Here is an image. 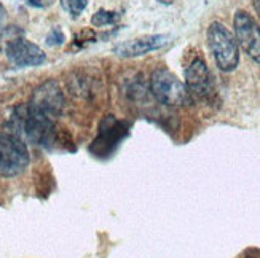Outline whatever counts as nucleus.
Instances as JSON below:
<instances>
[{"label":"nucleus","instance_id":"9","mask_svg":"<svg viewBox=\"0 0 260 258\" xmlns=\"http://www.w3.org/2000/svg\"><path fill=\"white\" fill-rule=\"evenodd\" d=\"M166 43H168L166 35H147V37L134 39V40L117 45L115 53L120 58H138V56L147 54L153 50L165 47Z\"/></svg>","mask_w":260,"mask_h":258},{"label":"nucleus","instance_id":"8","mask_svg":"<svg viewBox=\"0 0 260 258\" xmlns=\"http://www.w3.org/2000/svg\"><path fill=\"white\" fill-rule=\"evenodd\" d=\"M185 83L188 91L200 97H209L214 91L209 69L206 62L200 58H197L185 69Z\"/></svg>","mask_w":260,"mask_h":258},{"label":"nucleus","instance_id":"12","mask_svg":"<svg viewBox=\"0 0 260 258\" xmlns=\"http://www.w3.org/2000/svg\"><path fill=\"white\" fill-rule=\"evenodd\" d=\"M61 5L71 16L77 18L86 8L88 0H61Z\"/></svg>","mask_w":260,"mask_h":258},{"label":"nucleus","instance_id":"10","mask_svg":"<svg viewBox=\"0 0 260 258\" xmlns=\"http://www.w3.org/2000/svg\"><path fill=\"white\" fill-rule=\"evenodd\" d=\"M121 123H118L112 115H107L99 128V137L96 139V145H106V149L110 147V143H118L121 137Z\"/></svg>","mask_w":260,"mask_h":258},{"label":"nucleus","instance_id":"7","mask_svg":"<svg viewBox=\"0 0 260 258\" xmlns=\"http://www.w3.org/2000/svg\"><path fill=\"white\" fill-rule=\"evenodd\" d=\"M7 59L16 67H37L47 61V56L36 43L24 37H13L5 45Z\"/></svg>","mask_w":260,"mask_h":258},{"label":"nucleus","instance_id":"1","mask_svg":"<svg viewBox=\"0 0 260 258\" xmlns=\"http://www.w3.org/2000/svg\"><path fill=\"white\" fill-rule=\"evenodd\" d=\"M5 128L8 134L34 145L47 147L54 140V121L27 105L16 107L8 117Z\"/></svg>","mask_w":260,"mask_h":258},{"label":"nucleus","instance_id":"11","mask_svg":"<svg viewBox=\"0 0 260 258\" xmlns=\"http://www.w3.org/2000/svg\"><path fill=\"white\" fill-rule=\"evenodd\" d=\"M118 13H115V11H107V10H98L96 13L93 15L91 18V24L94 27H104V26H110L114 24V22L118 21Z\"/></svg>","mask_w":260,"mask_h":258},{"label":"nucleus","instance_id":"15","mask_svg":"<svg viewBox=\"0 0 260 258\" xmlns=\"http://www.w3.org/2000/svg\"><path fill=\"white\" fill-rule=\"evenodd\" d=\"M7 33H8V29H5L4 26L0 27V45H2V42L5 40V35H7Z\"/></svg>","mask_w":260,"mask_h":258},{"label":"nucleus","instance_id":"17","mask_svg":"<svg viewBox=\"0 0 260 258\" xmlns=\"http://www.w3.org/2000/svg\"><path fill=\"white\" fill-rule=\"evenodd\" d=\"M252 5H254V8H255V11H257L258 18H260V0H252Z\"/></svg>","mask_w":260,"mask_h":258},{"label":"nucleus","instance_id":"6","mask_svg":"<svg viewBox=\"0 0 260 258\" xmlns=\"http://www.w3.org/2000/svg\"><path fill=\"white\" fill-rule=\"evenodd\" d=\"M29 107L53 121L61 117L64 110V96L59 85L54 80H48L37 86L32 93Z\"/></svg>","mask_w":260,"mask_h":258},{"label":"nucleus","instance_id":"2","mask_svg":"<svg viewBox=\"0 0 260 258\" xmlns=\"http://www.w3.org/2000/svg\"><path fill=\"white\" fill-rule=\"evenodd\" d=\"M150 91L158 102L168 107H185L191 104V93L187 85L166 69H156L150 75Z\"/></svg>","mask_w":260,"mask_h":258},{"label":"nucleus","instance_id":"4","mask_svg":"<svg viewBox=\"0 0 260 258\" xmlns=\"http://www.w3.org/2000/svg\"><path fill=\"white\" fill-rule=\"evenodd\" d=\"M30 156L27 145L11 134H0V175L15 177L26 171Z\"/></svg>","mask_w":260,"mask_h":258},{"label":"nucleus","instance_id":"18","mask_svg":"<svg viewBox=\"0 0 260 258\" xmlns=\"http://www.w3.org/2000/svg\"><path fill=\"white\" fill-rule=\"evenodd\" d=\"M158 2H161V4H165V5H171L174 0H158Z\"/></svg>","mask_w":260,"mask_h":258},{"label":"nucleus","instance_id":"14","mask_svg":"<svg viewBox=\"0 0 260 258\" xmlns=\"http://www.w3.org/2000/svg\"><path fill=\"white\" fill-rule=\"evenodd\" d=\"M27 2L32 5V7H37V8H47L50 7L54 0H27Z\"/></svg>","mask_w":260,"mask_h":258},{"label":"nucleus","instance_id":"5","mask_svg":"<svg viewBox=\"0 0 260 258\" xmlns=\"http://www.w3.org/2000/svg\"><path fill=\"white\" fill-rule=\"evenodd\" d=\"M235 39L243 51L260 64V26L255 19L243 10H238L233 18Z\"/></svg>","mask_w":260,"mask_h":258},{"label":"nucleus","instance_id":"19","mask_svg":"<svg viewBox=\"0 0 260 258\" xmlns=\"http://www.w3.org/2000/svg\"><path fill=\"white\" fill-rule=\"evenodd\" d=\"M246 258H255V256H246Z\"/></svg>","mask_w":260,"mask_h":258},{"label":"nucleus","instance_id":"3","mask_svg":"<svg viewBox=\"0 0 260 258\" xmlns=\"http://www.w3.org/2000/svg\"><path fill=\"white\" fill-rule=\"evenodd\" d=\"M208 45L212 51L214 59L222 72H232L240 62L238 42L233 33L222 22H212L208 27Z\"/></svg>","mask_w":260,"mask_h":258},{"label":"nucleus","instance_id":"16","mask_svg":"<svg viewBox=\"0 0 260 258\" xmlns=\"http://www.w3.org/2000/svg\"><path fill=\"white\" fill-rule=\"evenodd\" d=\"M5 8H4V5H0V27H2V22H4V19H5Z\"/></svg>","mask_w":260,"mask_h":258},{"label":"nucleus","instance_id":"13","mask_svg":"<svg viewBox=\"0 0 260 258\" xmlns=\"http://www.w3.org/2000/svg\"><path fill=\"white\" fill-rule=\"evenodd\" d=\"M64 40H66V37H64L62 30L59 27H54V29L50 30V33L47 35V40H45V42H47V45H50V47H56V45H62Z\"/></svg>","mask_w":260,"mask_h":258}]
</instances>
